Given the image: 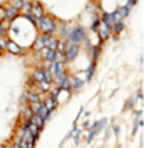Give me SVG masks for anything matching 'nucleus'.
<instances>
[{
  "instance_id": "obj_17",
  "label": "nucleus",
  "mask_w": 144,
  "mask_h": 148,
  "mask_svg": "<svg viewBox=\"0 0 144 148\" xmlns=\"http://www.w3.org/2000/svg\"><path fill=\"white\" fill-rule=\"evenodd\" d=\"M24 100L29 101V103H32V101H39V95L35 93L34 90H25V93H24Z\"/></svg>"
},
{
  "instance_id": "obj_25",
  "label": "nucleus",
  "mask_w": 144,
  "mask_h": 148,
  "mask_svg": "<svg viewBox=\"0 0 144 148\" xmlns=\"http://www.w3.org/2000/svg\"><path fill=\"white\" fill-rule=\"evenodd\" d=\"M67 34H69V25H67V23H62V25H61V35L67 38Z\"/></svg>"
},
{
  "instance_id": "obj_10",
  "label": "nucleus",
  "mask_w": 144,
  "mask_h": 148,
  "mask_svg": "<svg viewBox=\"0 0 144 148\" xmlns=\"http://www.w3.org/2000/svg\"><path fill=\"white\" fill-rule=\"evenodd\" d=\"M55 53L54 50H49L47 47H44L42 50H39V57H40L42 60H47V62H54L55 60Z\"/></svg>"
},
{
  "instance_id": "obj_24",
  "label": "nucleus",
  "mask_w": 144,
  "mask_h": 148,
  "mask_svg": "<svg viewBox=\"0 0 144 148\" xmlns=\"http://www.w3.org/2000/svg\"><path fill=\"white\" fill-rule=\"evenodd\" d=\"M7 35H0V52L5 50V45H7Z\"/></svg>"
},
{
  "instance_id": "obj_13",
  "label": "nucleus",
  "mask_w": 144,
  "mask_h": 148,
  "mask_svg": "<svg viewBox=\"0 0 144 148\" xmlns=\"http://www.w3.org/2000/svg\"><path fill=\"white\" fill-rule=\"evenodd\" d=\"M57 43H59V38L54 37V35H45V47L49 50H57Z\"/></svg>"
},
{
  "instance_id": "obj_2",
  "label": "nucleus",
  "mask_w": 144,
  "mask_h": 148,
  "mask_svg": "<svg viewBox=\"0 0 144 148\" xmlns=\"http://www.w3.org/2000/svg\"><path fill=\"white\" fill-rule=\"evenodd\" d=\"M67 42L70 43H86L87 42V37H86V30L79 25H74V27H69V34H67Z\"/></svg>"
},
{
  "instance_id": "obj_27",
  "label": "nucleus",
  "mask_w": 144,
  "mask_h": 148,
  "mask_svg": "<svg viewBox=\"0 0 144 148\" xmlns=\"http://www.w3.org/2000/svg\"><path fill=\"white\" fill-rule=\"evenodd\" d=\"M137 2H139V0H129V3H127V7H134V5H136V3H137Z\"/></svg>"
},
{
  "instance_id": "obj_18",
  "label": "nucleus",
  "mask_w": 144,
  "mask_h": 148,
  "mask_svg": "<svg viewBox=\"0 0 144 148\" xmlns=\"http://www.w3.org/2000/svg\"><path fill=\"white\" fill-rule=\"evenodd\" d=\"M29 121H30L32 125H35L37 128H40V130L44 128V125H45V121L42 120V118H40V116H39L37 113H34V115H32V116H30V120H29Z\"/></svg>"
},
{
  "instance_id": "obj_28",
  "label": "nucleus",
  "mask_w": 144,
  "mask_h": 148,
  "mask_svg": "<svg viewBox=\"0 0 144 148\" xmlns=\"http://www.w3.org/2000/svg\"><path fill=\"white\" fill-rule=\"evenodd\" d=\"M24 2H29V3H34L35 0H24Z\"/></svg>"
},
{
  "instance_id": "obj_6",
  "label": "nucleus",
  "mask_w": 144,
  "mask_h": 148,
  "mask_svg": "<svg viewBox=\"0 0 144 148\" xmlns=\"http://www.w3.org/2000/svg\"><path fill=\"white\" fill-rule=\"evenodd\" d=\"M84 83H86V80L81 78L79 75H70V77H69V88L74 90V92L81 90V88L84 87Z\"/></svg>"
},
{
  "instance_id": "obj_26",
  "label": "nucleus",
  "mask_w": 144,
  "mask_h": 148,
  "mask_svg": "<svg viewBox=\"0 0 144 148\" xmlns=\"http://www.w3.org/2000/svg\"><path fill=\"white\" fill-rule=\"evenodd\" d=\"M3 20H7L5 18V8H3V5H0V22H3Z\"/></svg>"
},
{
  "instance_id": "obj_22",
  "label": "nucleus",
  "mask_w": 144,
  "mask_h": 148,
  "mask_svg": "<svg viewBox=\"0 0 144 148\" xmlns=\"http://www.w3.org/2000/svg\"><path fill=\"white\" fill-rule=\"evenodd\" d=\"M8 5H12L14 8H17V10L20 12L22 7H24V0H10V2H8Z\"/></svg>"
},
{
  "instance_id": "obj_1",
  "label": "nucleus",
  "mask_w": 144,
  "mask_h": 148,
  "mask_svg": "<svg viewBox=\"0 0 144 148\" xmlns=\"http://www.w3.org/2000/svg\"><path fill=\"white\" fill-rule=\"evenodd\" d=\"M35 27L40 30L42 35H54V32L57 30V22L54 20V17L44 15L42 18L35 20Z\"/></svg>"
},
{
  "instance_id": "obj_9",
  "label": "nucleus",
  "mask_w": 144,
  "mask_h": 148,
  "mask_svg": "<svg viewBox=\"0 0 144 148\" xmlns=\"http://www.w3.org/2000/svg\"><path fill=\"white\" fill-rule=\"evenodd\" d=\"M5 50L12 55H20L22 53V47L17 43L15 40H7V45H5Z\"/></svg>"
},
{
  "instance_id": "obj_29",
  "label": "nucleus",
  "mask_w": 144,
  "mask_h": 148,
  "mask_svg": "<svg viewBox=\"0 0 144 148\" xmlns=\"http://www.w3.org/2000/svg\"><path fill=\"white\" fill-rule=\"evenodd\" d=\"M0 55H2V52H0Z\"/></svg>"
},
{
  "instance_id": "obj_5",
  "label": "nucleus",
  "mask_w": 144,
  "mask_h": 148,
  "mask_svg": "<svg viewBox=\"0 0 144 148\" xmlns=\"http://www.w3.org/2000/svg\"><path fill=\"white\" fill-rule=\"evenodd\" d=\"M96 35L99 37V40L101 42H106L111 35H112V30H111V27H107L106 23L99 22V25H97V28H96Z\"/></svg>"
},
{
  "instance_id": "obj_30",
  "label": "nucleus",
  "mask_w": 144,
  "mask_h": 148,
  "mask_svg": "<svg viewBox=\"0 0 144 148\" xmlns=\"http://www.w3.org/2000/svg\"><path fill=\"white\" fill-rule=\"evenodd\" d=\"M119 148H121V147H119Z\"/></svg>"
},
{
  "instance_id": "obj_4",
  "label": "nucleus",
  "mask_w": 144,
  "mask_h": 148,
  "mask_svg": "<svg viewBox=\"0 0 144 148\" xmlns=\"http://www.w3.org/2000/svg\"><path fill=\"white\" fill-rule=\"evenodd\" d=\"M32 83H39V82H50L52 83V75L50 72H45V70H40V68H37L34 70V73H32Z\"/></svg>"
},
{
  "instance_id": "obj_19",
  "label": "nucleus",
  "mask_w": 144,
  "mask_h": 148,
  "mask_svg": "<svg viewBox=\"0 0 144 148\" xmlns=\"http://www.w3.org/2000/svg\"><path fill=\"white\" fill-rule=\"evenodd\" d=\"M32 110H30V108H29V105H24V107H22V110H20V116L22 118H24V120L25 121H29L30 120V116H32Z\"/></svg>"
},
{
  "instance_id": "obj_12",
  "label": "nucleus",
  "mask_w": 144,
  "mask_h": 148,
  "mask_svg": "<svg viewBox=\"0 0 144 148\" xmlns=\"http://www.w3.org/2000/svg\"><path fill=\"white\" fill-rule=\"evenodd\" d=\"M34 92L37 95L39 93H47L49 90H50V82H39V83H34Z\"/></svg>"
},
{
  "instance_id": "obj_23",
  "label": "nucleus",
  "mask_w": 144,
  "mask_h": 148,
  "mask_svg": "<svg viewBox=\"0 0 144 148\" xmlns=\"http://www.w3.org/2000/svg\"><path fill=\"white\" fill-rule=\"evenodd\" d=\"M94 68H96V63H92L90 62V67L87 68V72H86V82H89V80H92V75H94Z\"/></svg>"
},
{
  "instance_id": "obj_21",
  "label": "nucleus",
  "mask_w": 144,
  "mask_h": 148,
  "mask_svg": "<svg viewBox=\"0 0 144 148\" xmlns=\"http://www.w3.org/2000/svg\"><path fill=\"white\" fill-rule=\"evenodd\" d=\"M111 30H112V34L119 35V34H121V32H122V30H124V22H121V23H114V25H112V28H111Z\"/></svg>"
},
{
  "instance_id": "obj_14",
  "label": "nucleus",
  "mask_w": 144,
  "mask_h": 148,
  "mask_svg": "<svg viewBox=\"0 0 144 148\" xmlns=\"http://www.w3.org/2000/svg\"><path fill=\"white\" fill-rule=\"evenodd\" d=\"M45 47V35H37L35 37V42L32 43V48H34L35 52H39V50H42V48Z\"/></svg>"
},
{
  "instance_id": "obj_7",
  "label": "nucleus",
  "mask_w": 144,
  "mask_h": 148,
  "mask_svg": "<svg viewBox=\"0 0 144 148\" xmlns=\"http://www.w3.org/2000/svg\"><path fill=\"white\" fill-rule=\"evenodd\" d=\"M44 15H45V10H44V7H42V3L34 2V3L30 5V17L35 18V20H39V18H42Z\"/></svg>"
},
{
  "instance_id": "obj_15",
  "label": "nucleus",
  "mask_w": 144,
  "mask_h": 148,
  "mask_svg": "<svg viewBox=\"0 0 144 148\" xmlns=\"http://www.w3.org/2000/svg\"><path fill=\"white\" fill-rule=\"evenodd\" d=\"M42 105L45 107V110H47L49 113H50V112H54V110H55V107H57V103H55L54 97H50V95H49L47 98H45V100L42 101Z\"/></svg>"
},
{
  "instance_id": "obj_3",
  "label": "nucleus",
  "mask_w": 144,
  "mask_h": 148,
  "mask_svg": "<svg viewBox=\"0 0 144 148\" xmlns=\"http://www.w3.org/2000/svg\"><path fill=\"white\" fill-rule=\"evenodd\" d=\"M81 53V48H79V45H76V43H70V42H67L65 43V48H64V58H65V63L70 60H74L77 55Z\"/></svg>"
},
{
  "instance_id": "obj_11",
  "label": "nucleus",
  "mask_w": 144,
  "mask_h": 148,
  "mask_svg": "<svg viewBox=\"0 0 144 148\" xmlns=\"http://www.w3.org/2000/svg\"><path fill=\"white\" fill-rule=\"evenodd\" d=\"M22 127L25 128V130H29V133L32 135L35 140H37V138L40 136V128H37L35 125H32L30 121H24V123H22Z\"/></svg>"
},
{
  "instance_id": "obj_16",
  "label": "nucleus",
  "mask_w": 144,
  "mask_h": 148,
  "mask_svg": "<svg viewBox=\"0 0 144 148\" xmlns=\"http://www.w3.org/2000/svg\"><path fill=\"white\" fill-rule=\"evenodd\" d=\"M106 123H107V120H106V118H102V120L99 121V123H94V125L90 127V135H89V140H92V136H94V135H96L97 132H101V128H102L104 125H106Z\"/></svg>"
},
{
  "instance_id": "obj_20",
  "label": "nucleus",
  "mask_w": 144,
  "mask_h": 148,
  "mask_svg": "<svg viewBox=\"0 0 144 148\" xmlns=\"http://www.w3.org/2000/svg\"><path fill=\"white\" fill-rule=\"evenodd\" d=\"M10 25H12V22L8 20L0 22V35H7V32L10 30Z\"/></svg>"
},
{
  "instance_id": "obj_8",
  "label": "nucleus",
  "mask_w": 144,
  "mask_h": 148,
  "mask_svg": "<svg viewBox=\"0 0 144 148\" xmlns=\"http://www.w3.org/2000/svg\"><path fill=\"white\" fill-rule=\"evenodd\" d=\"M3 8H5V18H7L8 22H14L20 17V12H19L17 8H14L12 5L7 3V5H3Z\"/></svg>"
}]
</instances>
